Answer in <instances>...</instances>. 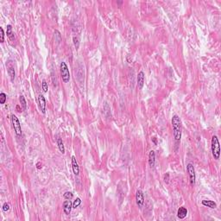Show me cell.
<instances>
[{
	"mask_svg": "<svg viewBox=\"0 0 221 221\" xmlns=\"http://www.w3.org/2000/svg\"><path fill=\"white\" fill-rule=\"evenodd\" d=\"M136 203L139 208H142L144 204V195L141 189H138L136 192Z\"/></svg>",
	"mask_w": 221,
	"mask_h": 221,
	"instance_id": "obj_6",
	"label": "cell"
},
{
	"mask_svg": "<svg viewBox=\"0 0 221 221\" xmlns=\"http://www.w3.org/2000/svg\"><path fill=\"white\" fill-rule=\"evenodd\" d=\"M156 163V152L154 150H150L149 153V164L151 168L155 166Z\"/></svg>",
	"mask_w": 221,
	"mask_h": 221,
	"instance_id": "obj_14",
	"label": "cell"
},
{
	"mask_svg": "<svg viewBox=\"0 0 221 221\" xmlns=\"http://www.w3.org/2000/svg\"><path fill=\"white\" fill-rule=\"evenodd\" d=\"M73 44H74L76 49H78L79 47H80V40H79V38H78L77 36H74V37L73 38Z\"/></svg>",
	"mask_w": 221,
	"mask_h": 221,
	"instance_id": "obj_23",
	"label": "cell"
},
{
	"mask_svg": "<svg viewBox=\"0 0 221 221\" xmlns=\"http://www.w3.org/2000/svg\"><path fill=\"white\" fill-rule=\"evenodd\" d=\"M63 196H64V198H65L66 199H72L73 197V193H71V192H66V193L63 194Z\"/></svg>",
	"mask_w": 221,
	"mask_h": 221,
	"instance_id": "obj_22",
	"label": "cell"
},
{
	"mask_svg": "<svg viewBox=\"0 0 221 221\" xmlns=\"http://www.w3.org/2000/svg\"><path fill=\"white\" fill-rule=\"evenodd\" d=\"M11 123H12V126L13 129L15 131V133L17 135V137H20L22 136V127H21V124L19 122V119H18V117L14 114L11 115Z\"/></svg>",
	"mask_w": 221,
	"mask_h": 221,
	"instance_id": "obj_4",
	"label": "cell"
},
{
	"mask_svg": "<svg viewBox=\"0 0 221 221\" xmlns=\"http://www.w3.org/2000/svg\"><path fill=\"white\" fill-rule=\"evenodd\" d=\"M7 99V95L5 93V92H1L0 93V104H4L5 103Z\"/></svg>",
	"mask_w": 221,
	"mask_h": 221,
	"instance_id": "obj_17",
	"label": "cell"
},
{
	"mask_svg": "<svg viewBox=\"0 0 221 221\" xmlns=\"http://www.w3.org/2000/svg\"><path fill=\"white\" fill-rule=\"evenodd\" d=\"M62 207H63L64 213L66 215H69L71 213V211L73 208V203H72L71 199H66L62 204Z\"/></svg>",
	"mask_w": 221,
	"mask_h": 221,
	"instance_id": "obj_8",
	"label": "cell"
},
{
	"mask_svg": "<svg viewBox=\"0 0 221 221\" xmlns=\"http://www.w3.org/2000/svg\"><path fill=\"white\" fill-rule=\"evenodd\" d=\"M81 204V199L80 198H76V199L73 202V208H77Z\"/></svg>",
	"mask_w": 221,
	"mask_h": 221,
	"instance_id": "obj_19",
	"label": "cell"
},
{
	"mask_svg": "<svg viewBox=\"0 0 221 221\" xmlns=\"http://www.w3.org/2000/svg\"><path fill=\"white\" fill-rule=\"evenodd\" d=\"M10 210V205L7 203V202H5L4 205H3V211L4 212H8Z\"/></svg>",
	"mask_w": 221,
	"mask_h": 221,
	"instance_id": "obj_24",
	"label": "cell"
},
{
	"mask_svg": "<svg viewBox=\"0 0 221 221\" xmlns=\"http://www.w3.org/2000/svg\"><path fill=\"white\" fill-rule=\"evenodd\" d=\"M187 209L184 206H181L177 211V217L180 219H183L187 217Z\"/></svg>",
	"mask_w": 221,
	"mask_h": 221,
	"instance_id": "obj_12",
	"label": "cell"
},
{
	"mask_svg": "<svg viewBox=\"0 0 221 221\" xmlns=\"http://www.w3.org/2000/svg\"><path fill=\"white\" fill-rule=\"evenodd\" d=\"M57 145H58V148H59L61 153L65 154V147H64V144H63V142H62L61 138H60V137L57 138Z\"/></svg>",
	"mask_w": 221,
	"mask_h": 221,
	"instance_id": "obj_15",
	"label": "cell"
},
{
	"mask_svg": "<svg viewBox=\"0 0 221 221\" xmlns=\"http://www.w3.org/2000/svg\"><path fill=\"white\" fill-rule=\"evenodd\" d=\"M0 42L3 43L5 42V31L2 27H0Z\"/></svg>",
	"mask_w": 221,
	"mask_h": 221,
	"instance_id": "obj_20",
	"label": "cell"
},
{
	"mask_svg": "<svg viewBox=\"0 0 221 221\" xmlns=\"http://www.w3.org/2000/svg\"><path fill=\"white\" fill-rule=\"evenodd\" d=\"M42 88L44 92H47L48 90H49V86H48V83L46 80H42Z\"/></svg>",
	"mask_w": 221,
	"mask_h": 221,
	"instance_id": "obj_21",
	"label": "cell"
},
{
	"mask_svg": "<svg viewBox=\"0 0 221 221\" xmlns=\"http://www.w3.org/2000/svg\"><path fill=\"white\" fill-rule=\"evenodd\" d=\"M71 161H72V168H73V172L75 175H80V167L79 164L77 162L76 157L74 156H73L71 157Z\"/></svg>",
	"mask_w": 221,
	"mask_h": 221,
	"instance_id": "obj_11",
	"label": "cell"
},
{
	"mask_svg": "<svg viewBox=\"0 0 221 221\" xmlns=\"http://www.w3.org/2000/svg\"><path fill=\"white\" fill-rule=\"evenodd\" d=\"M60 70H61V80L64 83H68L70 80V72L68 69V67L66 62L62 61L60 65Z\"/></svg>",
	"mask_w": 221,
	"mask_h": 221,
	"instance_id": "obj_3",
	"label": "cell"
},
{
	"mask_svg": "<svg viewBox=\"0 0 221 221\" xmlns=\"http://www.w3.org/2000/svg\"><path fill=\"white\" fill-rule=\"evenodd\" d=\"M187 171L188 173V176H189V181H190L191 186H194L195 180H196V175H195L194 167H193V165L192 163H188L187 165Z\"/></svg>",
	"mask_w": 221,
	"mask_h": 221,
	"instance_id": "obj_5",
	"label": "cell"
},
{
	"mask_svg": "<svg viewBox=\"0 0 221 221\" xmlns=\"http://www.w3.org/2000/svg\"><path fill=\"white\" fill-rule=\"evenodd\" d=\"M6 67H7V72L8 74L11 78V80L13 82L15 80V76H16V73H15V68H14V65L12 63L11 61H8L6 63Z\"/></svg>",
	"mask_w": 221,
	"mask_h": 221,
	"instance_id": "obj_7",
	"label": "cell"
},
{
	"mask_svg": "<svg viewBox=\"0 0 221 221\" xmlns=\"http://www.w3.org/2000/svg\"><path fill=\"white\" fill-rule=\"evenodd\" d=\"M42 168V163L40 162H38L37 163H36V168L37 169H41Z\"/></svg>",
	"mask_w": 221,
	"mask_h": 221,
	"instance_id": "obj_25",
	"label": "cell"
},
{
	"mask_svg": "<svg viewBox=\"0 0 221 221\" xmlns=\"http://www.w3.org/2000/svg\"><path fill=\"white\" fill-rule=\"evenodd\" d=\"M19 101H20V104H21V105H22L23 109H24V110H26V109H27V102H26L25 98H24L23 95H22V96H20V98H19Z\"/></svg>",
	"mask_w": 221,
	"mask_h": 221,
	"instance_id": "obj_16",
	"label": "cell"
},
{
	"mask_svg": "<svg viewBox=\"0 0 221 221\" xmlns=\"http://www.w3.org/2000/svg\"><path fill=\"white\" fill-rule=\"evenodd\" d=\"M145 81V74L143 71H140L137 74V88L142 90Z\"/></svg>",
	"mask_w": 221,
	"mask_h": 221,
	"instance_id": "obj_9",
	"label": "cell"
},
{
	"mask_svg": "<svg viewBox=\"0 0 221 221\" xmlns=\"http://www.w3.org/2000/svg\"><path fill=\"white\" fill-rule=\"evenodd\" d=\"M211 150L212 156L215 160H218L220 157V145L217 136H213L211 141Z\"/></svg>",
	"mask_w": 221,
	"mask_h": 221,
	"instance_id": "obj_2",
	"label": "cell"
},
{
	"mask_svg": "<svg viewBox=\"0 0 221 221\" xmlns=\"http://www.w3.org/2000/svg\"><path fill=\"white\" fill-rule=\"evenodd\" d=\"M38 104H39L40 110H42V113L44 114L45 112H46V99H45V97L42 94H40L38 96Z\"/></svg>",
	"mask_w": 221,
	"mask_h": 221,
	"instance_id": "obj_10",
	"label": "cell"
},
{
	"mask_svg": "<svg viewBox=\"0 0 221 221\" xmlns=\"http://www.w3.org/2000/svg\"><path fill=\"white\" fill-rule=\"evenodd\" d=\"M172 128H173V136L175 141L179 143L181 138V121L178 115H174L171 120Z\"/></svg>",
	"mask_w": 221,
	"mask_h": 221,
	"instance_id": "obj_1",
	"label": "cell"
},
{
	"mask_svg": "<svg viewBox=\"0 0 221 221\" xmlns=\"http://www.w3.org/2000/svg\"><path fill=\"white\" fill-rule=\"evenodd\" d=\"M202 205L204 206L212 208V209H215L217 207V204L216 202H214L213 200H210V199H203L202 200Z\"/></svg>",
	"mask_w": 221,
	"mask_h": 221,
	"instance_id": "obj_13",
	"label": "cell"
},
{
	"mask_svg": "<svg viewBox=\"0 0 221 221\" xmlns=\"http://www.w3.org/2000/svg\"><path fill=\"white\" fill-rule=\"evenodd\" d=\"M6 35H7V36H9V37H11V35H13V33H12V27H11V24H8V25H7Z\"/></svg>",
	"mask_w": 221,
	"mask_h": 221,
	"instance_id": "obj_18",
	"label": "cell"
}]
</instances>
